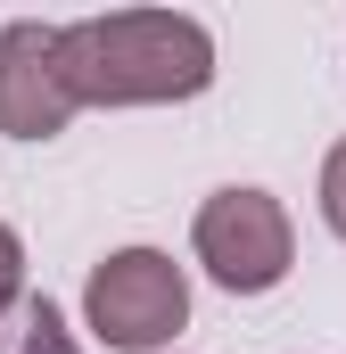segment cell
<instances>
[{
    "label": "cell",
    "instance_id": "cell-1",
    "mask_svg": "<svg viewBox=\"0 0 346 354\" xmlns=\"http://www.w3.org/2000/svg\"><path fill=\"white\" fill-rule=\"evenodd\" d=\"M66 75L83 107H173L215 83V33L181 8H107L66 25Z\"/></svg>",
    "mask_w": 346,
    "mask_h": 354
},
{
    "label": "cell",
    "instance_id": "cell-2",
    "mask_svg": "<svg viewBox=\"0 0 346 354\" xmlns=\"http://www.w3.org/2000/svg\"><path fill=\"white\" fill-rule=\"evenodd\" d=\"M83 330L107 354H165L190 330V272L165 248H116L83 280Z\"/></svg>",
    "mask_w": 346,
    "mask_h": 354
},
{
    "label": "cell",
    "instance_id": "cell-3",
    "mask_svg": "<svg viewBox=\"0 0 346 354\" xmlns=\"http://www.w3.org/2000/svg\"><path fill=\"white\" fill-rule=\"evenodd\" d=\"M190 256L206 264L215 288H231V297H272V288L289 280V264H297V223H289V206H280L272 189L231 181V189H215V198L198 206Z\"/></svg>",
    "mask_w": 346,
    "mask_h": 354
},
{
    "label": "cell",
    "instance_id": "cell-4",
    "mask_svg": "<svg viewBox=\"0 0 346 354\" xmlns=\"http://www.w3.org/2000/svg\"><path fill=\"white\" fill-rule=\"evenodd\" d=\"M83 115L66 75V25H0V132L8 140H58Z\"/></svg>",
    "mask_w": 346,
    "mask_h": 354
},
{
    "label": "cell",
    "instance_id": "cell-5",
    "mask_svg": "<svg viewBox=\"0 0 346 354\" xmlns=\"http://www.w3.org/2000/svg\"><path fill=\"white\" fill-rule=\"evenodd\" d=\"M0 354H83V346H75V330H66V313L50 297H25L0 322Z\"/></svg>",
    "mask_w": 346,
    "mask_h": 354
},
{
    "label": "cell",
    "instance_id": "cell-6",
    "mask_svg": "<svg viewBox=\"0 0 346 354\" xmlns=\"http://www.w3.org/2000/svg\"><path fill=\"white\" fill-rule=\"evenodd\" d=\"M17 305H25V239L0 223V322H8Z\"/></svg>",
    "mask_w": 346,
    "mask_h": 354
},
{
    "label": "cell",
    "instance_id": "cell-7",
    "mask_svg": "<svg viewBox=\"0 0 346 354\" xmlns=\"http://www.w3.org/2000/svg\"><path fill=\"white\" fill-rule=\"evenodd\" d=\"M322 223H330V231L346 239V140L330 149V157H322Z\"/></svg>",
    "mask_w": 346,
    "mask_h": 354
}]
</instances>
